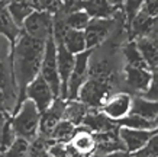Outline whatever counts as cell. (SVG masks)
<instances>
[{"label": "cell", "instance_id": "1", "mask_svg": "<svg viewBox=\"0 0 158 157\" xmlns=\"http://www.w3.org/2000/svg\"><path fill=\"white\" fill-rule=\"evenodd\" d=\"M12 76L18 92V105L23 100L26 86L39 74L45 41L34 38L23 31L12 45Z\"/></svg>", "mask_w": 158, "mask_h": 157}, {"label": "cell", "instance_id": "2", "mask_svg": "<svg viewBox=\"0 0 158 157\" xmlns=\"http://www.w3.org/2000/svg\"><path fill=\"white\" fill-rule=\"evenodd\" d=\"M39 116L41 112L35 103L29 99H23L18 106L15 114L10 116V122L13 127L16 137L32 141L39 135Z\"/></svg>", "mask_w": 158, "mask_h": 157}, {"label": "cell", "instance_id": "3", "mask_svg": "<svg viewBox=\"0 0 158 157\" xmlns=\"http://www.w3.org/2000/svg\"><path fill=\"white\" fill-rule=\"evenodd\" d=\"M110 90H112V86H110L109 79L89 77L86 83L81 86L77 99L86 103L90 109H99L110 96Z\"/></svg>", "mask_w": 158, "mask_h": 157}, {"label": "cell", "instance_id": "4", "mask_svg": "<svg viewBox=\"0 0 158 157\" xmlns=\"http://www.w3.org/2000/svg\"><path fill=\"white\" fill-rule=\"evenodd\" d=\"M39 74L52 89L55 98H60L61 96V80H60L57 66V44L52 37L45 41V51H44Z\"/></svg>", "mask_w": 158, "mask_h": 157}, {"label": "cell", "instance_id": "5", "mask_svg": "<svg viewBox=\"0 0 158 157\" xmlns=\"http://www.w3.org/2000/svg\"><path fill=\"white\" fill-rule=\"evenodd\" d=\"M93 50H86V51L76 54V61H74V68L67 83V93H65V100L77 99L78 92L81 89L89 79V70H90V57Z\"/></svg>", "mask_w": 158, "mask_h": 157}, {"label": "cell", "instance_id": "6", "mask_svg": "<svg viewBox=\"0 0 158 157\" xmlns=\"http://www.w3.org/2000/svg\"><path fill=\"white\" fill-rule=\"evenodd\" d=\"M54 15L48 13L47 10H34L25 19L22 25V31L34 38L47 41L52 37Z\"/></svg>", "mask_w": 158, "mask_h": 157}, {"label": "cell", "instance_id": "7", "mask_svg": "<svg viewBox=\"0 0 158 157\" xmlns=\"http://www.w3.org/2000/svg\"><path fill=\"white\" fill-rule=\"evenodd\" d=\"M23 99L32 100L39 112H44L52 105V102L55 100V95H54L52 89L49 87L48 83L44 80V77L41 74H38L26 86Z\"/></svg>", "mask_w": 158, "mask_h": 157}, {"label": "cell", "instance_id": "8", "mask_svg": "<svg viewBox=\"0 0 158 157\" xmlns=\"http://www.w3.org/2000/svg\"><path fill=\"white\" fill-rule=\"evenodd\" d=\"M131 105H132V96L126 92H120L110 95L105 100V103L99 108V111H102L109 119L118 122L131 114Z\"/></svg>", "mask_w": 158, "mask_h": 157}, {"label": "cell", "instance_id": "9", "mask_svg": "<svg viewBox=\"0 0 158 157\" xmlns=\"http://www.w3.org/2000/svg\"><path fill=\"white\" fill-rule=\"evenodd\" d=\"M158 131L157 129H134L119 127V138L122 141V146L128 153H135L144 148L148 144L149 138Z\"/></svg>", "mask_w": 158, "mask_h": 157}, {"label": "cell", "instance_id": "10", "mask_svg": "<svg viewBox=\"0 0 158 157\" xmlns=\"http://www.w3.org/2000/svg\"><path fill=\"white\" fill-rule=\"evenodd\" d=\"M64 106H65V99L55 98V100L52 102V105L49 106L48 109L41 112V116H39V135L41 137L49 138L54 128L62 119Z\"/></svg>", "mask_w": 158, "mask_h": 157}, {"label": "cell", "instance_id": "11", "mask_svg": "<svg viewBox=\"0 0 158 157\" xmlns=\"http://www.w3.org/2000/svg\"><path fill=\"white\" fill-rule=\"evenodd\" d=\"M113 26V20L110 19H90L89 25L84 29L87 50H94L106 41L109 37L110 29Z\"/></svg>", "mask_w": 158, "mask_h": 157}, {"label": "cell", "instance_id": "12", "mask_svg": "<svg viewBox=\"0 0 158 157\" xmlns=\"http://www.w3.org/2000/svg\"><path fill=\"white\" fill-rule=\"evenodd\" d=\"M74 61H76V55L67 51L62 44H57V66L60 80H61V96H60L61 99H65L67 83L74 68Z\"/></svg>", "mask_w": 158, "mask_h": 157}, {"label": "cell", "instance_id": "13", "mask_svg": "<svg viewBox=\"0 0 158 157\" xmlns=\"http://www.w3.org/2000/svg\"><path fill=\"white\" fill-rule=\"evenodd\" d=\"M152 79V72L139 67H125V81L131 90L136 93H145Z\"/></svg>", "mask_w": 158, "mask_h": 157}, {"label": "cell", "instance_id": "14", "mask_svg": "<svg viewBox=\"0 0 158 157\" xmlns=\"http://www.w3.org/2000/svg\"><path fill=\"white\" fill-rule=\"evenodd\" d=\"M70 143L73 144V147L76 148L83 157H90L94 154V150H96V138H94V134L91 133V131H89L83 125L77 127L76 133H74L73 138L70 140Z\"/></svg>", "mask_w": 158, "mask_h": 157}, {"label": "cell", "instance_id": "15", "mask_svg": "<svg viewBox=\"0 0 158 157\" xmlns=\"http://www.w3.org/2000/svg\"><path fill=\"white\" fill-rule=\"evenodd\" d=\"M83 127H86L89 131L93 134L103 133V131H109V129H115L119 125L116 121H112L106 116L102 111L99 109H89L87 115L83 119Z\"/></svg>", "mask_w": 158, "mask_h": 157}, {"label": "cell", "instance_id": "16", "mask_svg": "<svg viewBox=\"0 0 158 157\" xmlns=\"http://www.w3.org/2000/svg\"><path fill=\"white\" fill-rule=\"evenodd\" d=\"M94 138H96L94 154H105V153L116 151V150H125L119 138V127L115 129L94 134Z\"/></svg>", "mask_w": 158, "mask_h": 157}, {"label": "cell", "instance_id": "17", "mask_svg": "<svg viewBox=\"0 0 158 157\" xmlns=\"http://www.w3.org/2000/svg\"><path fill=\"white\" fill-rule=\"evenodd\" d=\"M81 9L91 19H110L116 12L107 0H81Z\"/></svg>", "mask_w": 158, "mask_h": 157}, {"label": "cell", "instance_id": "18", "mask_svg": "<svg viewBox=\"0 0 158 157\" xmlns=\"http://www.w3.org/2000/svg\"><path fill=\"white\" fill-rule=\"evenodd\" d=\"M20 32H22V29L16 25L13 18L10 16L7 5H0V37L7 39V42L12 47L16 42Z\"/></svg>", "mask_w": 158, "mask_h": 157}, {"label": "cell", "instance_id": "19", "mask_svg": "<svg viewBox=\"0 0 158 157\" xmlns=\"http://www.w3.org/2000/svg\"><path fill=\"white\" fill-rule=\"evenodd\" d=\"M138 45L141 55L144 58L145 64L151 72H154L158 67V42L149 37H139L135 39Z\"/></svg>", "mask_w": 158, "mask_h": 157}, {"label": "cell", "instance_id": "20", "mask_svg": "<svg viewBox=\"0 0 158 157\" xmlns=\"http://www.w3.org/2000/svg\"><path fill=\"white\" fill-rule=\"evenodd\" d=\"M131 114L144 116L151 121L158 119V100L147 99L144 96H135L132 98V105H131Z\"/></svg>", "mask_w": 158, "mask_h": 157}, {"label": "cell", "instance_id": "21", "mask_svg": "<svg viewBox=\"0 0 158 157\" xmlns=\"http://www.w3.org/2000/svg\"><path fill=\"white\" fill-rule=\"evenodd\" d=\"M89 106L86 103H83L78 99H71L65 100V106H64V114H62V119H67L76 127H80L83 124V119L89 112Z\"/></svg>", "mask_w": 158, "mask_h": 157}, {"label": "cell", "instance_id": "22", "mask_svg": "<svg viewBox=\"0 0 158 157\" xmlns=\"http://www.w3.org/2000/svg\"><path fill=\"white\" fill-rule=\"evenodd\" d=\"M61 44L65 47L67 51L71 54H80V52L86 51V37H84V31H77V29H70L65 32V35L62 37Z\"/></svg>", "mask_w": 158, "mask_h": 157}, {"label": "cell", "instance_id": "23", "mask_svg": "<svg viewBox=\"0 0 158 157\" xmlns=\"http://www.w3.org/2000/svg\"><path fill=\"white\" fill-rule=\"evenodd\" d=\"M77 127L67 119H61L49 135V143H68L76 133Z\"/></svg>", "mask_w": 158, "mask_h": 157}, {"label": "cell", "instance_id": "24", "mask_svg": "<svg viewBox=\"0 0 158 157\" xmlns=\"http://www.w3.org/2000/svg\"><path fill=\"white\" fill-rule=\"evenodd\" d=\"M119 127H126V128H134V129H157L158 128V119L157 121H151L144 116H139L135 114L126 115L125 118L118 121Z\"/></svg>", "mask_w": 158, "mask_h": 157}, {"label": "cell", "instance_id": "25", "mask_svg": "<svg viewBox=\"0 0 158 157\" xmlns=\"http://www.w3.org/2000/svg\"><path fill=\"white\" fill-rule=\"evenodd\" d=\"M15 140H16V133L12 127L10 116L2 118L0 119V157L5 154Z\"/></svg>", "mask_w": 158, "mask_h": 157}, {"label": "cell", "instance_id": "26", "mask_svg": "<svg viewBox=\"0 0 158 157\" xmlns=\"http://www.w3.org/2000/svg\"><path fill=\"white\" fill-rule=\"evenodd\" d=\"M7 10H9L10 16L13 18V20L16 22V25L20 29H22V25H23L25 19L34 12V9L29 7L22 0H10L9 3H7Z\"/></svg>", "mask_w": 158, "mask_h": 157}, {"label": "cell", "instance_id": "27", "mask_svg": "<svg viewBox=\"0 0 158 157\" xmlns=\"http://www.w3.org/2000/svg\"><path fill=\"white\" fill-rule=\"evenodd\" d=\"M123 55H125V60H126V66L139 67V68H148L147 64H145V61H144V58H142V55H141V51H139V48H138V45H136V41H135V39L125 45Z\"/></svg>", "mask_w": 158, "mask_h": 157}, {"label": "cell", "instance_id": "28", "mask_svg": "<svg viewBox=\"0 0 158 157\" xmlns=\"http://www.w3.org/2000/svg\"><path fill=\"white\" fill-rule=\"evenodd\" d=\"M65 13V12H64ZM90 16L84 12L83 9L78 10H73V12H68L65 13V22H67L68 28L70 29H77V31H84L86 26L90 22Z\"/></svg>", "mask_w": 158, "mask_h": 157}, {"label": "cell", "instance_id": "29", "mask_svg": "<svg viewBox=\"0 0 158 157\" xmlns=\"http://www.w3.org/2000/svg\"><path fill=\"white\" fill-rule=\"evenodd\" d=\"M47 153L51 157H83L73 147L70 141L68 143H49Z\"/></svg>", "mask_w": 158, "mask_h": 157}, {"label": "cell", "instance_id": "30", "mask_svg": "<svg viewBox=\"0 0 158 157\" xmlns=\"http://www.w3.org/2000/svg\"><path fill=\"white\" fill-rule=\"evenodd\" d=\"M29 154V141L25 138L16 137L12 146H10L6 153L2 157H28Z\"/></svg>", "mask_w": 158, "mask_h": 157}, {"label": "cell", "instance_id": "31", "mask_svg": "<svg viewBox=\"0 0 158 157\" xmlns=\"http://www.w3.org/2000/svg\"><path fill=\"white\" fill-rule=\"evenodd\" d=\"M2 77H3V68H2V64H0V108L6 112V106H9L10 109L13 108V105L9 102V98H13L16 99V106H18V95L15 92H9L6 87V81L3 83L2 81Z\"/></svg>", "mask_w": 158, "mask_h": 157}, {"label": "cell", "instance_id": "32", "mask_svg": "<svg viewBox=\"0 0 158 157\" xmlns=\"http://www.w3.org/2000/svg\"><path fill=\"white\" fill-rule=\"evenodd\" d=\"M142 5H144V0H123L125 15H126L128 24H131V20L134 19L136 13L142 9Z\"/></svg>", "mask_w": 158, "mask_h": 157}, {"label": "cell", "instance_id": "33", "mask_svg": "<svg viewBox=\"0 0 158 157\" xmlns=\"http://www.w3.org/2000/svg\"><path fill=\"white\" fill-rule=\"evenodd\" d=\"M142 12L151 16V18H157L158 16V0H144L142 5Z\"/></svg>", "mask_w": 158, "mask_h": 157}, {"label": "cell", "instance_id": "34", "mask_svg": "<svg viewBox=\"0 0 158 157\" xmlns=\"http://www.w3.org/2000/svg\"><path fill=\"white\" fill-rule=\"evenodd\" d=\"M145 147H147L149 151H151V154H152L154 157H158V131L154 134L152 137L149 138L148 144H147Z\"/></svg>", "mask_w": 158, "mask_h": 157}, {"label": "cell", "instance_id": "35", "mask_svg": "<svg viewBox=\"0 0 158 157\" xmlns=\"http://www.w3.org/2000/svg\"><path fill=\"white\" fill-rule=\"evenodd\" d=\"M90 157H131V153L126 150H116V151L105 153V154H93Z\"/></svg>", "mask_w": 158, "mask_h": 157}, {"label": "cell", "instance_id": "36", "mask_svg": "<svg viewBox=\"0 0 158 157\" xmlns=\"http://www.w3.org/2000/svg\"><path fill=\"white\" fill-rule=\"evenodd\" d=\"M131 157H154L152 154H151V151H149L147 147L141 148V150H138V151H135L131 154Z\"/></svg>", "mask_w": 158, "mask_h": 157}, {"label": "cell", "instance_id": "37", "mask_svg": "<svg viewBox=\"0 0 158 157\" xmlns=\"http://www.w3.org/2000/svg\"><path fill=\"white\" fill-rule=\"evenodd\" d=\"M109 2V5H112L115 9H118V7H120V6L123 5V0H107Z\"/></svg>", "mask_w": 158, "mask_h": 157}, {"label": "cell", "instance_id": "38", "mask_svg": "<svg viewBox=\"0 0 158 157\" xmlns=\"http://www.w3.org/2000/svg\"><path fill=\"white\" fill-rule=\"evenodd\" d=\"M10 0H0V5H7Z\"/></svg>", "mask_w": 158, "mask_h": 157}, {"label": "cell", "instance_id": "39", "mask_svg": "<svg viewBox=\"0 0 158 157\" xmlns=\"http://www.w3.org/2000/svg\"><path fill=\"white\" fill-rule=\"evenodd\" d=\"M42 157H51V156H49L48 153H45V154H44V156H42Z\"/></svg>", "mask_w": 158, "mask_h": 157}]
</instances>
